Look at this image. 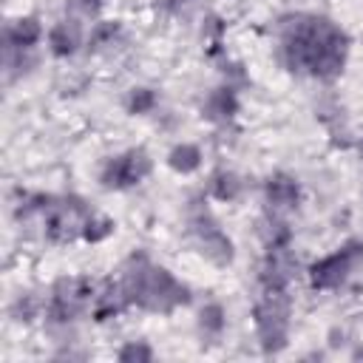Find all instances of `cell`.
<instances>
[{
	"label": "cell",
	"mask_w": 363,
	"mask_h": 363,
	"mask_svg": "<svg viewBox=\"0 0 363 363\" xmlns=\"http://www.w3.org/2000/svg\"><path fill=\"white\" fill-rule=\"evenodd\" d=\"M156 102H159L156 91L142 85V88H130V94H128V99H125V108H128V113L142 116V113H150V111L156 108Z\"/></svg>",
	"instance_id": "obj_20"
},
{
	"label": "cell",
	"mask_w": 363,
	"mask_h": 363,
	"mask_svg": "<svg viewBox=\"0 0 363 363\" xmlns=\"http://www.w3.org/2000/svg\"><path fill=\"white\" fill-rule=\"evenodd\" d=\"M68 9L79 17H96L102 9V0H68Z\"/></svg>",
	"instance_id": "obj_25"
},
{
	"label": "cell",
	"mask_w": 363,
	"mask_h": 363,
	"mask_svg": "<svg viewBox=\"0 0 363 363\" xmlns=\"http://www.w3.org/2000/svg\"><path fill=\"white\" fill-rule=\"evenodd\" d=\"M349 278H352V267H349V258H346L343 250H337L332 255H323L320 261H315L309 267V284L315 289H337Z\"/></svg>",
	"instance_id": "obj_9"
},
{
	"label": "cell",
	"mask_w": 363,
	"mask_h": 363,
	"mask_svg": "<svg viewBox=\"0 0 363 363\" xmlns=\"http://www.w3.org/2000/svg\"><path fill=\"white\" fill-rule=\"evenodd\" d=\"M125 306H130V301H128V292H125L122 281H102V286L94 289V301H91L94 320H111Z\"/></svg>",
	"instance_id": "obj_11"
},
{
	"label": "cell",
	"mask_w": 363,
	"mask_h": 363,
	"mask_svg": "<svg viewBox=\"0 0 363 363\" xmlns=\"http://www.w3.org/2000/svg\"><path fill=\"white\" fill-rule=\"evenodd\" d=\"M153 162L147 156L145 147H130L113 159H108L99 170V184L105 190H122V187H133L139 184L147 173H150Z\"/></svg>",
	"instance_id": "obj_7"
},
{
	"label": "cell",
	"mask_w": 363,
	"mask_h": 363,
	"mask_svg": "<svg viewBox=\"0 0 363 363\" xmlns=\"http://www.w3.org/2000/svg\"><path fill=\"white\" fill-rule=\"evenodd\" d=\"M82 43V31H79V23L77 20H60L48 28V51L54 57H71Z\"/></svg>",
	"instance_id": "obj_12"
},
{
	"label": "cell",
	"mask_w": 363,
	"mask_h": 363,
	"mask_svg": "<svg viewBox=\"0 0 363 363\" xmlns=\"http://www.w3.org/2000/svg\"><path fill=\"white\" fill-rule=\"evenodd\" d=\"M201 113H204L210 122H230V119L238 113V96H235V88H230V85L213 88V91L204 96Z\"/></svg>",
	"instance_id": "obj_13"
},
{
	"label": "cell",
	"mask_w": 363,
	"mask_h": 363,
	"mask_svg": "<svg viewBox=\"0 0 363 363\" xmlns=\"http://www.w3.org/2000/svg\"><path fill=\"white\" fill-rule=\"evenodd\" d=\"M122 286L128 301L147 312H173L190 303V289L164 267L150 264L145 255H130L122 267Z\"/></svg>",
	"instance_id": "obj_2"
},
{
	"label": "cell",
	"mask_w": 363,
	"mask_h": 363,
	"mask_svg": "<svg viewBox=\"0 0 363 363\" xmlns=\"http://www.w3.org/2000/svg\"><path fill=\"white\" fill-rule=\"evenodd\" d=\"M40 37H43V26L37 17H17L3 31V43L17 45V48H34L40 43Z\"/></svg>",
	"instance_id": "obj_14"
},
{
	"label": "cell",
	"mask_w": 363,
	"mask_h": 363,
	"mask_svg": "<svg viewBox=\"0 0 363 363\" xmlns=\"http://www.w3.org/2000/svg\"><path fill=\"white\" fill-rule=\"evenodd\" d=\"M187 227H190V233H193V238H196L199 252H201L210 264H216V267L233 264L235 247H233L230 235L218 227L216 216L210 213V207H207L201 199H193V201H190V207H187Z\"/></svg>",
	"instance_id": "obj_4"
},
{
	"label": "cell",
	"mask_w": 363,
	"mask_h": 363,
	"mask_svg": "<svg viewBox=\"0 0 363 363\" xmlns=\"http://www.w3.org/2000/svg\"><path fill=\"white\" fill-rule=\"evenodd\" d=\"M119 34H122V26L116 20H99V23H94L91 34H88V48H94V51L108 48L119 40Z\"/></svg>",
	"instance_id": "obj_19"
},
{
	"label": "cell",
	"mask_w": 363,
	"mask_h": 363,
	"mask_svg": "<svg viewBox=\"0 0 363 363\" xmlns=\"http://www.w3.org/2000/svg\"><path fill=\"white\" fill-rule=\"evenodd\" d=\"M281 60L292 74H309L320 82H332L343 74L349 37L329 17L286 14L278 23Z\"/></svg>",
	"instance_id": "obj_1"
},
{
	"label": "cell",
	"mask_w": 363,
	"mask_h": 363,
	"mask_svg": "<svg viewBox=\"0 0 363 363\" xmlns=\"http://www.w3.org/2000/svg\"><path fill=\"white\" fill-rule=\"evenodd\" d=\"M184 3H190V0H159V6H164V9H179Z\"/></svg>",
	"instance_id": "obj_26"
},
{
	"label": "cell",
	"mask_w": 363,
	"mask_h": 363,
	"mask_svg": "<svg viewBox=\"0 0 363 363\" xmlns=\"http://www.w3.org/2000/svg\"><path fill=\"white\" fill-rule=\"evenodd\" d=\"M295 272H298V258H295L292 247H275V250H267L258 281L264 289H286L292 284Z\"/></svg>",
	"instance_id": "obj_8"
},
{
	"label": "cell",
	"mask_w": 363,
	"mask_h": 363,
	"mask_svg": "<svg viewBox=\"0 0 363 363\" xmlns=\"http://www.w3.org/2000/svg\"><path fill=\"white\" fill-rule=\"evenodd\" d=\"M111 233H113V221H111L108 216H96V213H91V218L85 221L82 238L91 241V244H96V241H105Z\"/></svg>",
	"instance_id": "obj_22"
},
{
	"label": "cell",
	"mask_w": 363,
	"mask_h": 363,
	"mask_svg": "<svg viewBox=\"0 0 363 363\" xmlns=\"http://www.w3.org/2000/svg\"><path fill=\"white\" fill-rule=\"evenodd\" d=\"M258 238H261V244H264L267 250L289 247V244H292V227H289L281 216H275V210H272V213H267V216L258 221Z\"/></svg>",
	"instance_id": "obj_15"
},
{
	"label": "cell",
	"mask_w": 363,
	"mask_h": 363,
	"mask_svg": "<svg viewBox=\"0 0 363 363\" xmlns=\"http://www.w3.org/2000/svg\"><path fill=\"white\" fill-rule=\"evenodd\" d=\"M227 326V312L221 303H204L199 309V329L204 337H218Z\"/></svg>",
	"instance_id": "obj_18"
},
{
	"label": "cell",
	"mask_w": 363,
	"mask_h": 363,
	"mask_svg": "<svg viewBox=\"0 0 363 363\" xmlns=\"http://www.w3.org/2000/svg\"><path fill=\"white\" fill-rule=\"evenodd\" d=\"M264 199H267L269 210H275V213L295 210L301 201V184L289 173H272L264 182Z\"/></svg>",
	"instance_id": "obj_10"
},
{
	"label": "cell",
	"mask_w": 363,
	"mask_h": 363,
	"mask_svg": "<svg viewBox=\"0 0 363 363\" xmlns=\"http://www.w3.org/2000/svg\"><path fill=\"white\" fill-rule=\"evenodd\" d=\"M167 164H170V170H176V173H182V176L199 170V167H201V150H199V145H193V142L176 145V147L167 153Z\"/></svg>",
	"instance_id": "obj_17"
},
{
	"label": "cell",
	"mask_w": 363,
	"mask_h": 363,
	"mask_svg": "<svg viewBox=\"0 0 363 363\" xmlns=\"http://www.w3.org/2000/svg\"><path fill=\"white\" fill-rule=\"evenodd\" d=\"M40 312H43V301H40L34 292L17 295V301L11 303V315H14V320H20V323H31Z\"/></svg>",
	"instance_id": "obj_21"
},
{
	"label": "cell",
	"mask_w": 363,
	"mask_h": 363,
	"mask_svg": "<svg viewBox=\"0 0 363 363\" xmlns=\"http://www.w3.org/2000/svg\"><path fill=\"white\" fill-rule=\"evenodd\" d=\"M349 258V267H352V275H363V241H346L340 247Z\"/></svg>",
	"instance_id": "obj_24"
},
{
	"label": "cell",
	"mask_w": 363,
	"mask_h": 363,
	"mask_svg": "<svg viewBox=\"0 0 363 363\" xmlns=\"http://www.w3.org/2000/svg\"><path fill=\"white\" fill-rule=\"evenodd\" d=\"M207 190H210V196L218 199V201H235V199L241 196V190H244V182H241L238 173L221 167V170H216V173L210 176Z\"/></svg>",
	"instance_id": "obj_16"
},
{
	"label": "cell",
	"mask_w": 363,
	"mask_h": 363,
	"mask_svg": "<svg viewBox=\"0 0 363 363\" xmlns=\"http://www.w3.org/2000/svg\"><path fill=\"white\" fill-rule=\"evenodd\" d=\"M289 312H292V301H289L286 289H264L261 301L252 309V320H255L261 349L267 354H275L286 346V340H289Z\"/></svg>",
	"instance_id": "obj_3"
},
{
	"label": "cell",
	"mask_w": 363,
	"mask_h": 363,
	"mask_svg": "<svg viewBox=\"0 0 363 363\" xmlns=\"http://www.w3.org/2000/svg\"><path fill=\"white\" fill-rule=\"evenodd\" d=\"M116 357L125 363H147V360H153V349L145 340H130L116 352Z\"/></svg>",
	"instance_id": "obj_23"
},
{
	"label": "cell",
	"mask_w": 363,
	"mask_h": 363,
	"mask_svg": "<svg viewBox=\"0 0 363 363\" xmlns=\"http://www.w3.org/2000/svg\"><path fill=\"white\" fill-rule=\"evenodd\" d=\"M88 218H91V207L82 199L77 196L54 199V204L45 213V235L57 244L74 241L77 235H82Z\"/></svg>",
	"instance_id": "obj_6"
},
{
	"label": "cell",
	"mask_w": 363,
	"mask_h": 363,
	"mask_svg": "<svg viewBox=\"0 0 363 363\" xmlns=\"http://www.w3.org/2000/svg\"><path fill=\"white\" fill-rule=\"evenodd\" d=\"M360 357H363V349H357V352H354V360H360Z\"/></svg>",
	"instance_id": "obj_27"
},
{
	"label": "cell",
	"mask_w": 363,
	"mask_h": 363,
	"mask_svg": "<svg viewBox=\"0 0 363 363\" xmlns=\"http://www.w3.org/2000/svg\"><path fill=\"white\" fill-rule=\"evenodd\" d=\"M357 150H360V156H363V139H360V145H357Z\"/></svg>",
	"instance_id": "obj_28"
},
{
	"label": "cell",
	"mask_w": 363,
	"mask_h": 363,
	"mask_svg": "<svg viewBox=\"0 0 363 363\" xmlns=\"http://www.w3.org/2000/svg\"><path fill=\"white\" fill-rule=\"evenodd\" d=\"M94 301V284L88 278H57L48 295V306H45V318L48 323H62L68 326L85 306H91Z\"/></svg>",
	"instance_id": "obj_5"
}]
</instances>
